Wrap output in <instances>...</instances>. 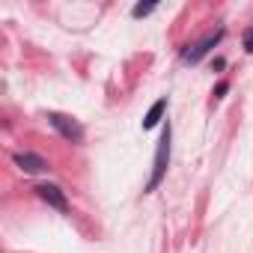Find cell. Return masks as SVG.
<instances>
[{
  "mask_svg": "<svg viewBox=\"0 0 253 253\" xmlns=\"http://www.w3.org/2000/svg\"><path fill=\"white\" fill-rule=\"evenodd\" d=\"M170 143H173V128H170V122L164 125V131H161V140H158V149H155V161H152V176L146 182V194H152L164 176H167V167H170Z\"/></svg>",
  "mask_w": 253,
  "mask_h": 253,
  "instance_id": "obj_1",
  "label": "cell"
},
{
  "mask_svg": "<svg viewBox=\"0 0 253 253\" xmlns=\"http://www.w3.org/2000/svg\"><path fill=\"white\" fill-rule=\"evenodd\" d=\"M48 122H51V128H54L63 140H69V143H84V125H81L78 119L51 110V113H48Z\"/></svg>",
  "mask_w": 253,
  "mask_h": 253,
  "instance_id": "obj_2",
  "label": "cell"
},
{
  "mask_svg": "<svg viewBox=\"0 0 253 253\" xmlns=\"http://www.w3.org/2000/svg\"><path fill=\"white\" fill-rule=\"evenodd\" d=\"M223 36H226V30H223V27H217V30L206 33V36H203L197 45H191L188 51H182V60H185V63H200L203 57H209V54H211V48H214V45H217Z\"/></svg>",
  "mask_w": 253,
  "mask_h": 253,
  "instance_id": "obj_3",
  "label": "cell"
},
{
  "mask_svg": "<svg viewBox=\"0 0 253 253\" xmlns=\"http://www.w3.org/2000/svg\"><path fill=\"white\" fill-rule=\"evenodd\" d=\"M36 194H39V200L48 203L51 209H57V211H69V200H66V194H63L60 185L42 182V185H36Z\"/></svg>",
  "mask_w": 253,
  "mask_h": 253,
  "instance_id": "obj_4",
  "label": "cell"
},
{
  "mask_svg": "<svg viewBox=\"0 0 253 253\" xmlns=\"http://www.w3.org/2000/svg\"><path fill=\"white\" fill-rule=\"evenodd\" d=\"M12 161H15L24 173H45V170H48V161H45L42 155H36V152H15Z\"/></svg>",
  "mask_w": 253,
  "mask_h": 253,
  "instance_id": "obj_5",
  "label": "cell"
},
{
  "mask_svg": "<svg viewBox=\"0 0 253 253\" xmlns=\"http://www.w3.org/2000/svg\"><path fill=\"white\" fill-rule=\"evenodd\" d=\"M164 110H167V95H164V98H158V101L146 110V116H143V128H146V131H149V128H155V125L161 122Z\"/></svg>",
  "mask_w": 253,
  "mask_h": 253,
  "instance_id": "obj_6",
  "label": "cell"
},
{
  "mask_svg": "<svg viewBox=\"0 0 253 253\" xmlns=\"http://www.w3.org/2000/svg\"><path fill=\"white\" fill-rule=\"evenodd\" d=\"M152 12H155V3H137V6L131 9L134 18H146V15H152Z\"/></svg>",
  "mask_w": 253,
  "mask_h": 253,
  "instance_id": "obj_7",
  "label": "cell"
},
{
  "mask_svg": "<svg viewBox=\"0 0 253 253\" xmlns=\"http://www.w3.org/2000/svg\"><path fill=\"white\" fill-rule=\"evenodd\" d=\"M244 51H247V54H253V27H247V30H244Z\"/></svg>",
  "mask_w": 253,
  "mask_h": 253,
  "instance_id": "obj_8",
  "label": "cell"
},
{
  "mask_svg": "<svg viewBox=\"0 0 253 253\" xmlns=\"http://www.w3.org/2000/svg\"><path fill=\"white\" fill-rule=\"evenodd\" d=\"M226 89H229V84H226V81H220V84L214 86V98H223V95H226Z\"/></svg>",
  "mask_w": 253,
  "mask_h": 253,
  "instance_id": "obj_9",
  "label": "cell"
},
{
  "mask_svg": "<svg viewBox=\"0 0 253 253\" xmlns=\"http://www.w3.org/2000/svg\"><path fill=\"white\" fill-rule=\"evenodd\" d=\"M226 66V60L223 57H214V63H211V69H223Z\"/></svg>",
  "mask_w": 253,
  "mask_h": 253,
  "instance_id": "obj_10",
  "label": "cell"
}]
</instances>
